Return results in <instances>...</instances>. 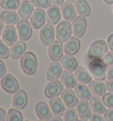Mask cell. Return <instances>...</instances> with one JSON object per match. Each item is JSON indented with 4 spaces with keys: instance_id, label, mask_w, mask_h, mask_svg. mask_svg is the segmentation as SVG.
<instances>
[{
    "instance_id": "29",
    "label": "cell",
    "mask_w": 113,
    "mask_h": 121,
    "mask_svg": "<svg viewBox=\"0 0 113 121\" xmlns=\"http://www.w3.org/2000/svg\"><path fill=\"white\" fill-rule=\"evenodd\" d=\"M74 7L78 14H80V16L86 17L91 13V8L86 0H76V2L74 4Z\"/></svg>"
},
{
    "instance_id": "34",
    "label": "cell",
    "mask_w": 113,
    "mask_h": 121,
    "mask_svg": "<svg viewBox=\"0 0 113 121\" xmlns=\"http://www.w3.org/2000/svg\"><path fill=\"white\" fill-rule=\"evenodd\" d=\"M64 120L65 121H78L77 111H75L73 107H68L65 109L64 113Z\"/></svg>"
},
{
    "instance_id": "16",
    "label": "cell",
    "mask_w": 113,
    "mask_h": 121,
    "mask_svg": "<svg viewBox=\"0 0 113 121\" xmlns=\"http://www.w3.org/2000/svg\"><path fill=\"white\" fill-rule=\"evenodd\" d=\"M27 95L26 91L21 89V90L17 91L13 99V105L15 109L18 110H22L27 106Z\"/></svg>"
},
{
    "instance_id": "3",
    "label": "cell",
    "mask_w": 113,
    "mask_h": 121,
    "mask_svg": "<svg viewBox=\"0 0 113 121\" xmlns=\"http://www.w3.org/2000/svg\"><path fill=\"white\" fill-rule=\"evenodd\" d=\"M108 45L103 40H97L90 45L87 52V57L90 60L101 58L107 52Z\"/></svg>"
},
{
    "instance_id": "5",
    "label": "cell",
    "mask_w": 113,
    "mask_h": 121,
    "mask_svg": "<svg viewBox=\"0 0 113 121\" xmlns=\"http://www.w3.org/2000/svg\"><path fill=\"white\" fill-rule=\"evenodd\" d=\"M73 31V26H71V23L67 20L61 21L56 29V35L57 40L61 42L67 41L71 37Z\"/></svg>"
},
{
    "instance_id": "22",
    "label": "cell",
    "mask_w": 113,
    "mask_h": 121,
    "mask_svg": "<svg viewBox=\"0 0 113 121\" xmlns=\"http://www.w3.org/2000/svg\"><path fill=\"white\" fill-rule=\"evenodd\" d=\"M26 50H27V45L24 43V41H18L13 45H12V47H11V57L13 59H18L25 54Z\"/></svg>"
},
{
    "instance_id": "15",
    "label": "cell",
    "mask_w": 113,
    "mask_h": 121,
    "mask_svg": "<svg viewBox=\"0 0 113 121\" xmlns=\"http://www.w3.org/2000/svg\"><path fill=\"white\" fill-rule=\"evenodd\" d=\"M61 98H62V100L64 101L65 104L66 106H68V107L77 106V104L79 103L76 93H74L71 88H67V87L62 91Z\"/></svg>"
},
{
    "instance_id": "24",
    "label": "cell",
    "mask_w": 113,
    "mask_h": 121,
    "mask_svg": "<svg viewBox=\"0 0 113 121\" xmlns=\"http://www.w3.org/2000/svg\"><path fill=\"white\" fill-rule=\"evenodd\" d=\"M50 107L51 109L52 113L56 116H62L65 111V104L62 102V100L57 96L52 98L50 101Z\"/></svg>"
},
{
    "instance_id": "40",
    "label": "cell",
    "mask_w": 113,
    "mask_h": 121,
    "mask_svg": "<svg viewBox=\"0 0 113 121\" xmlns=\"http://www.w3.org/2000/svg\"><path fill=\"white\" fill-rule=\"evenodd\" d=\"M90 121H107V120L104 117H102V116H100L97 113H94L90 117Z\"/></svg>"
},
{
    "instance_id": "35",
    "label": "cell",
    "mask_w": 113,
    "mask_h": 121,
    "mask_svg": "<svg viewBox=\"0 0 113 121\" xmlns=\"http://www.w3.org/2000/svg\"><path fill=\"white\" fill-rule=\"evenodd\" d=\"M11 56L10 50L7 47V44L4 43L3 40H0V58L1 59H6Z\"/></svg>"
},
{
    "instance_id": "41",
    "label": "cell",
    "mask_w": 113,
    "mask_h": 121,
    "mask_svg": "<svg viewBox=\"0 0 113 121\" xmlns=\"http://www.w3.org/2000/svg\"><path fill=\"white\" fill-rule=\"evenodd\" d=\"M6 73V68H5V65L3 62V60H1L0 58V78L4 77Z\"/></svg>"
},
{
    "instance_id": "27",
    "label": "cell",
    "mask_w": 113,
    "mask_h": 121,
    "mask_svg": "<svg viewBox=\"0 0 113 121\" xmlns=\"http://www.w3.org/2000/svg\"><path fill=\"white\" fill-rule=\"evenodd\" d=\"M89 88L96 96H103L106 94V87L102 81H91L89 82Z\"/></svg>"
},
{
    "instance_id": "51",
    "label": "cell",
    "mask_w": 113,
    "mask_h": 121,
    "mask_svg": "<svg viewBox=\"0 0 113 121\" xmlns=\"http://www.w3.org/2000/svg\"><path fill=\"white\" fill-rule=\"evenodd\" d=\"M78 121H87V119H83V118H81V119H80V120H78Z\"/></svg>"
},
{
    "instance_id": "39",
    "label": "cell",
    "mask_w": 113,
    "mask_h": 121,
    "mask_svg": "<svg viewBox=\"0 0 113 121\" xmlns=\"http://www.w3.org/2000/svg\"><path fill=\"white\" fill-rule=\"evenodd\" d=\"M103 114L107 121H113V108H109V110H106Z\"/></svg>"
},
{
    "instance_id": "19",
    "label": "cell",
    "mask_w": 113,
    "mask_h": 121,
    "mask_svg": "<svg viewBox=\"0 0 113 121\" xmlns=\"http://www.w3.org/2000/svg\"><path fill=\"white\" fill-rule=\"evenodd\" d=\"M61 12L64 19L67 21H73L76 18V9L69 2H65L61 4Z\"/></svg>"
},
{
    "instance_id": "14",
    "label": "cell",
    "mask_w": 113,
    "mask_h": 121,
    "mask_svg": "<svg viewBox=\"0 0 113 121\" xmlns=\"http://www.w3.org/2000/svg\"><path fill=\"white\" fill-rule=\"evenodd\" d=\"M65 53L66 55H75L78 53L80 48V41L76 36L70 37L67 41H65Z\"/></svg>"
},
{
    "instance_id": "1",
    "label": "cell",
    "mask_w": 113,
    "mask_h": 121,
    "mask_svg": "<svg viewBox=\"0 0 113 121\" xmlns=\"http://www.w3.org/2000/svg\"><path fill=\"white\" fill-rule=\"evenodd\" d=\"M20 67L24 73L27 75L35 74L37 70L36 56L31 51L25 53L20 60Z\"/></svg>"
},
{
    "instance_id": "44",
    "label": "cell",
    "mask_w": 113,
    "mask_h": 121,
    "mask_svg": "<svg viewBox=\"0 0 113 121\" xmlns=\"http://www.w3.org/2000/svg\"><path fill=\"white\" fill-rule=\"evenodd\" d=\"M5 117H6V112L4 110L3 108H0V121L5 120Z\"/></svg>"
},
{
    "instance_id": "13",
    "label": "cell",
    "mask_w": 113,
    "mask_h": 121,
    "mask_svg": "<svg viewBox=\"0 0 113 121\" xmlns=\"http://www.w3.org/2000/svg\"><path fill=\"white\" fill-rule=\"evenodd\" d=\"M62 65H60L57 61H54L51 64H50L49 68L47 70L46 77L48 81H56L62 75Z\"/></svg>"
},
{
    "instance_id": "50",
    "label": "cell",
    "mask_w": 113,
    "mask_h": 121,
    "mask_svg": "<svg viewBox=\"0 0 113 121\" xmlns=\"http://www.w3.org/2000/svg\"><path fill=\"white\" fill-rule=\"evenodd\" d=\"M67 2H69V3H73V2H76V0H66Z\"/></svg>"
},
{
    "instance_id": "10",
    "label": "cell",
    "mask_w": 113,
    "mask_h": 121,
    "mask_svg": "<svg viewBox=\"0 0 113 121\" xmlns=\"http://www.w3.org/2000/svg\"><path fill=\"white\" fill-rule=\"evenodd\" d=\"M2 38L4 43L8 46L13 45L17 41V32L16 28L13 25H6L4 28Z\"/></svg>"
},
{
    "instance_id": "4",
    "label": "cell",
    "mask_w": 113,
    "mask_h": 121,
    "mask_svg": "<svg viewBox=\"0 0 113 121\" xmlns=\"http://www.w3.org/2000/svg\"><path fill=\"white\" fill-rule=\"evenodd\" d=\"M1 86L4 90L9 94H14L20 89V84L16 80V78L10 73L5 74L2 78Z\"/></svg>"
},
{
    "instance_id": "18",
    "label": "cell",
    "mask_w": 113,
    "mask_h": 121,
    "mask_svg": "<svg viewBox=\"0 0 113 121\" xmlns=\"http://www.w3.org/2000/svg\"><path fill=\"white\" fill-rule=\"evenodd\" d=\"M35 111L36 114L42 120L48 121L50 120L52 115H51V111H50V107L49 105L44 103V102H39L37 103L36 106H35Z\"/></svg>"
},
{
    "instance_id": "26",
    "label": "cell",
    "mask_w": 113,
    "mask_h": 121,
    "mask_svg": "<svg viewBox=\"0 0 113 121\" xmlns=\"http://www.w3.org/2000/svg\"><path fill=\"white\" fill-rule=\"evenodd\" d=\"M75 93H76L77 96L80 98V100H83V101L90 100L91 97H92V94H91L90 88H88L83 83L76 85V87H75Z\"/></svg>"
},
{
    "instance_id": "52",
    "label": "cell",
    "mask_w": 113,
    "mask_h": 121,
    "mask_svg": "<svg viewBox=\"0 0 113 121\" xmlns=\"http://www.w3.org/2000/svg\"><path fill=\"white\" fill-rule=\"evenodd\" d=\"M39 121H44V120H42V119H41V120H39Z\"/></svg>"
},
{
    "instance_id": "47",
    "label": "cell",
    "mask_w": 113,
    "mask_h": 121,
    "mask_svg": "<svg viewBox=\"0 0 113 121\" xmlns=\"http://www.w3.org/2000/svg\"><path fill=\"white\" fill-rule=\"evenodd\" d=\"M50 121H63V119L60 118V116H56V115H55L54 117H51Z\"/></svg>"
},
{
    "instance_id": "28",
    "label": "cell",
    "mask_w": 113,
    "mask_h": 121,
    "mask_svg": "<svg viewBox=\"0 0 113 121\" xmlns=\"http://www.w3.org/2000/svg\"><path fill=\"white\" fill-rule=\"evenodd\" d=\"M75 77H76L77 81H80V83L87 84L89 83L92 81V77L89 74V73L87 71V69L83 66H78L76 70H75Z\"/></svg>"
},
{
    "instance_id": "43",
    "label": "cell",
    "mask_w": 113,
    "mask_h": 121,
    "mask_svg": "<svg viewBox=\"0 0 113 121\" xmlns=\"http://www.w3.org/2000/svg\"><path fill=\"white\" fill-rule=\"evenodd\" d=\"M106 87L109 92L113 93V80H109L106 82Z\"/></svg>"
},
{
    "instance_id": "21",
    "label": "cell",
    "mask_w": 113,
    "mask_h": 121,
    "mask_svg": "<svg viewBox=\"0 0 113 121\" xmlns=\"http://www.w3.org/2000/svg\"><path fill=\"white\" fill-rule=\"evenodd\" d=\"M19 14L15 13L14 11L12 10H6L4 11L0 14V20L3 21L4 23L6 25H15L18 24L19 21Z\"/></svg>"
},
{
    "instance_id": "25",
    "label": "cell",
    "mask_w": 113,
    "mask_h": 121,
    "mask_svg": "<svg viewBox=\"0 0 113 121\" xmlns=\"http://www.w3.org/2000/svg\"><path fill=\"white\" fill-rule=\"evenodd\" d=\"M77 79L71 71H65L61 75V81L64 86L67 88H73L77 85Z\"/></svg>"
},
{
    "instance_id": "30",
    "label": "cell",
    "mask_w": 113,
    "mask_h": 121,
    "mask_svg": "<svg viewBox=\"0 0 113 121\" xmlns=\"http://www.w3.org/2000/svg\"><path fill=\"white\" fill-rule=\"evenodd\" d=\"M60 62L65 69L71 71V72L75 71L78 68V62L71 55H65V56L62 57V58L60 59Z\"/></svg>"
},
{
    "instance_id": "8",
    "label": "cell",
    "mask_w": 113,
    "mask_h": 121,
    "mask_svg": "<svg viewBox=\"0 0 113 121\" xmlns=\"http://www.w3.org/2000/svg\"><path fill=\"white\" fill-rule=\"evenodd\" d=\"M17 31L21 41H27L32 35V27L27 20H22L17 25Z\"/></svg>"
},
{
    "instance_id": "45",
    "label": "cell",
    "mask_w": 113,
    "mask_h": 121,
    "mask_svg": "<svg viewBox=\"0 0 113 121\" xmlns=\"http://www.w3.org/2000/svg\"><path fill=\"white\" fill-rule=\"evenodd\" d=\"M108 46L113 51V34H111L110 36L108 37Z\"/></svg>"
},
{
    "instance_id": "37",
    "label": "cell",
    "mask_w": 113,
    "mask_h": 121,
    "mask_svg": "<svg viewBox=\"0 0 113 121\" xmlns=\"http://www.w3.org/2000/svg\"><path fill=\"white\" fill-rule=\"evenodd\" d=\"M103 102L108 108H113V93L110 92L103 95Z\"/></svg>"
},
{
    "instance_id": "12",
    "label": "cell",
    "mask_w": 113,
    "mask_h": 121,
    "mask_svg": "<svg viewBox=\"0 0 113 121\" xmlns=\"http://www.w3.org/2000/svg\"><path fill=\"white\" fill-rule=\"evenodd\" d=\"M49 57L51 60L58 61L63 57V43L59 40L53 41L49 47Z\"/></svg>"
},
{
    "instance_id": "38",
    "label": "cell",
    "mask_w": 113,
    "mask_h": 121,
    "mask_svg": "<svg viewBox=\"0 0 113 121\" xmlns=\"http://www.w3.org/2000/svg\"><path fill=\"white\" fill-rule=\"evenodd\" d=\"M101 59L106 66H110V65H113V51L105 53L103 57H101Z\"/></svg>"
},
{
    "instance_id": "20",
    "label": "cell",
    "mask_w": 113,
    "mask_h": 121,
    "mask_svg": "<svg viewBox=\"0 0 113 121\" xmlns=\"http://www.w3.org/2000/svg\"><path fill=\"white\" fill-rule=\"evenodd\" d=\"M61 18V13L60 9L57 5H50L46 12V20L48 23L51 25H55L60 20Z\"/></svg>"
},
{
    "instance_id": "17",
    "label": "cell",
    "mask_w": 113,
    "mask_h": 121,
    "mask_svg": "<svg viewBox=\"0 0 113 121\" xmlns=\"http://www.w3.org/2000/svg\"><path fill=\"white\" fill-rule=\"evenodd\" d=\"M34 12V4L30 1H23L18 9V14L21 20H28Z\"/></svg>"
},
{
    "instance_id": "2",
    "label": "cell",
    "mask_w": 113,
    "mask_h": 121,
    "mask_svg": "<svg viewBox=\"0 0 113 121\" xmlns=\"http://www.w3.org/2000/svg\"><path fill=\"white\" fill-rule=\"evenodd\" d=\"M106 65L101 58L92 59L88 63V70L96 80L103 81L106 77Z\"/></svg>"
},
{
    "instance_id": "6",
    "label": "cell",
    "mask_w": 113,
    "mask_h": 121,
    "mask_svg": "<svg viewBox=\"0 0 113 121\" xmlns=\"http://www.w3.org/2000/svg\"><path fill=\"white\" fill-rule=\"evenodd\" d=\"M54 27L51 24H44L40 30V40L44 45H50L54 40Z\"/></svg>"
},
{
    "instance_id": "7",
    "label": "cell",
    "mask_w": 113,
    "mask_h": 121,
    "mask_svg": "<svg viewBox=\"0 0 113 121\" xmlns=\"http://www.w3.org/2000/svg\"><path fill=\"white\" fill-rule=\"evenodd\" d=\"M45 20H46V13L43 9H41V8L35 9L30 17L31 25L35 29H38L43 27L45 23Z\"/></svg>"
},
{
    "instance_id": "53",
    "label": "cell",
    "mask_w": 113,
    "mask_h": 121,
    "mask_svg": "<svg viewBox=\"0 0 113 121\" xmlns=\"http://www.w3.org/2000/svg\"><path fill=\"white\" fill-rule=\"evenodd\" d=\"M26 121H28V120H26Z\"/></svg>"
},
{
    "instance_id": "36",
    "label": "cell",
    "mask_w": 113,
    "mask_h": 121,
    "mask_svg": "<svg viewBox=\"0 0 113 121\" xmlns=\"http://www.w3.org/2000/svg\"><path fill=\"white\" fill-rule=\"evenodd\" d=\"M31 2L35 7H38L41 9H45L50 6L51 0H31Z\"/></svg>"
},
{
    "instance_id": "23",
    "label": "cell",
    "mask_w": 113,
    "mask_h": 121,
    "mask_svg": "<svg viewBox=\"0 0 113 121\" xmlns=\"http://www.w3.org/2000/svg\"><path fill=\"white\" fill-rule=\"evenodd\" d=\"M76 111L78 116L80 117V118L88 119L91 117V107H90V104H88L87 101L81 100L80 102H79L77 104Z\"/></svg>"
},
{
    "instance_id": "49",
    "label": "cell",
    "mask_w": 113,
    "mask_h": 121,
    "mask_svg": "<svg viewBox=\"0 0 113 121\" xmlns=\"http://www.w3.org/2000/svg\"><path fill=\"white\" fill-rule=\"evenodd\" d=\"M104 2L107 4H113V0H104Z\"/></svg>"
},
{
    "instance_id": "48",
    "label": "cell",
    "mask_w": 113,
    "mask_h": 121,
    "mask_svg": "<svg viewBox=\"0 0 113 121\" xmlns=\"http://www.w3.org/2000/svg\"><path fill=\"white\" fill-rule=\"evenodd\" d=\"M4 28V22L0 20V35L3 34V33H2V31H3Z\"/></svg>"
},
{
    "instance_id": "33",
    "label": "cell",
    "mask_w": 113,
    "mask_h": 121,
    "mask_svg": "<svg viewBox=\"0 0 113 121\" xmlns=\"http://www.w3.org/2000/svg\"><path fill=\"white\" fill-rule=\"evenodd\" d=\"M7 121H23V115L18 109H10L7 113Z\"/></svg>"
},
{
    "instance_id": "42",
    "label": "cell",
    "mask_w": 113,
    "mask_h": 121,
    "mask_svg": "<svg viewBox=\"0 0 113 121\" xmlns=\"http://www.w3.org/2000/svg\"><path fill=\"white\" fill-rule=\"evenodd\" d=\"M107 77L109 80H113V65L108 66L107 69Z\"/></svg>"
},
{
    "instance_id": "9",
    "label": "cell",
    "mask_w": 113,
    "mask_h": 121,
    "mask_svg": "<svg viewBox=\"0 0 113 121\" xmlns=\"http://www.w3.org/2000/svg\"><path fill=\"white\" fill-rule=\"evenodd\" d=\"M87 29V20L84 16H78L73 21V33L74 36L82 37Z\"/></svg>"
},
{
    "instance_id": "31",
    "label": "cell",
    "mask_w": 113,
    "mask_h": 121,
    "mask_svg": "<svg viewBox=\"0 0 113 121\" xmlns=\"http://www.w3.org/2000/svg\"><path fill=\"white\" fill-rule=\"evenodd\" d=\"M103 103V102H102V100L98 96H92L89 101L91 110L95 113H97V114H103V113H104L105 111H106V109H105Z\"/></svg>"
},
{
    "instance_id": "46",
    "label": "cell",
    "mask_w": 113,
    "mask_h": 121,
    "mask_svg": "<svg viewBox=\"0 0 113 121\" xmlns=\"http://www.w3.org/2000/svg\"><path fill=\"white\" fill-rule=\"evenodd\" d=\"M51 2L55 5H61L64 3V0H51Z\"/></svg>"
},
{
    "instance_id": "32",
    "label": "cell",
    "mask_w": 113,
    "mask_h": 121,
    "mask_svg": "<svg viewBox=\"0 0 113 121\" xmlns=\"http://www.w3.org/2000/svg\"><path fill=\"white\" fill-rule=\"evenodd\" d=\"M0 5L4 9L15 11L16 9H19L20 4V0H1Z\"/></svg>"
},
{
    "instance_id": "11",
    "label": "cell",
    "mask_w": 113,
    "mask_h": 121,
    "mask_svg": "<svg viewBox=\"0 0 113 121\" xmlns=\"http://www.w3.org/2000/svg\"><path fill=\"white\" fill-rule=\"evenodd\" d=\"M63 91V83L56 81H52L47 85L44 89V94L48 98H54L57 96Z\"/></svg>"
}]
</instances>
